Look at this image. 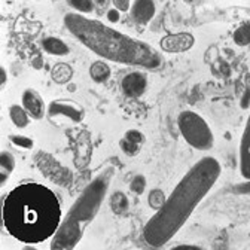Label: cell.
I'll use <instances>...</instances> for the list:
<instances>
[{"label":"cell","instance_id":"cell-4","mask_svg":"<svg viewBox=\"0 0 250 250\" xmlns=\"http://www.w3.org/2000/svg\"><path fill=\"white\" fill-rule=\"evenodd\" d=\"M113 171V167H107L88 183L67 214L62 217L55 235L51 238L49 247L52 250H70L79 244L86 227L99 214L100 207L106 200Z\"/></svg>","mask_w":250,"mask_h":250},{"label":"cell","instance_id":"cell-7","mask_svg":"<svg viewBox=\"0 0 250 250\" xmlns=\"http://www.w3.org/2000/svg\"><path fill=\"white\" fill-rule=\"evenodd\" d=\"M161 49L167 54H180L189 51L195 45V38L191 33H173L167 35L161 39L160 42Z\"/></svg>","mask_w":250,"mask_h":250},{"label":"cell","instance_id":"cell-20","mask_svg":"<svg viewBox=\"0 0 250 250\" xmlns=\"http://www.w3.org/2000/svg\"><path fill=\"white\" fill-rule=\"evenodd\" d=\"M147 201H149V206L153 210H160L164 206V203L167 201V197H166V194L161 189H152L149 192Z\"/></svg>","mask_w":250,"mask_h":250},{"label":"cell","instance_id":"cell-30","mask_svg":"<svg viewBox=\"0 0 250 250\" xmlns=\"http://www.w3.org/2000/svg\"><path fill=\"white\" fill-rule=\"evenodd\" d=\"M94 2H96V5H99V6H107L110 0H94Z\"/></svg>","mask_w":250,"mask_h":250},{"label":"cell","instance_id":"cell-14","mask_svg":"<svg viewBox=\"0 0 250 250\" xmlns=\"http://www.w3.org/2000/svg\"><path fill=\"white\" fill-rule=\"evenodd\" d=\"M110 75H112V70L106 61H94L89 67V76L97 83H103L109 81Z\"/></svg>","mask_w":250,"mask_h":250},{"label":"cell","instance_id":"cell-16","mask_svg":"<svg viewBox=\"0 0 250 250\" xmlns=\"http://www.w3.org/2000/svg\"><path fill=\"white\" fill-rule=\"evenodd\" d=\"M9 118L18 128H27L30 124V113L25 110L24 106L20 104H12L9 107Z\"/></svg>","mask_w":250,"mask_h":250},{"label":"cell","instance_id":"cell-11","mask_svg":"<svg viewBox=\"0 0 250 250\" xmlns=\"http://www.w3.org/2000/svg\"><path fill=\"white\" fill-rule=\"evenodd\" d=\"M155 12L156 8L153 0H134L131 5V18L140 25L149 24L155 17Z\"/></svg>","mask_w":250,"mask_h":250},{"label":"cell","instance_id":"cell-18","mask_svg":"<svg viewBox=\"0 0 250 250\" xmlns=\"http://www.w3.org/2000/svg\"><path fill=\"white\" fill-rule=\"evenodd\" d=\"M232 41L237 46H249L250 45V22H243L234 30Z\"/></svg>","mask_w":250,"mask_h":250},{"label":"cell","instance_id":"cell-17","mask_svg":"<svg viewBox=\"0 0 250 250\" xmlns=\"http://www.w3.org/2000/svg\"><path fill=\"white\" fill-rule=\"evenodd\" d=\"M109 206L112 208V211L115 214H124L128 211V207H130V200L128 197L125 195L124 192L121 191H116L110 195L109 198Z\"/></svg>","mask_w":250,"mask_h":250},{"label":"cell","instance_id":"cell-10","mask_svg":"<svg viewBox=\"0 0 250 250\" xmlns=\"http://www.w3.org/2000/svg\"><path fill=\"white\" fill-rule=\"evenodd\" d=\"M240 173L246 180H250V115L240 142Z\"/></svg>","mask_w":250,"mask_h":250},{"label":"cell","instance_id":"cell-5","mask_svg":"<svg viewBox=\"0 0 250 250\" xmlns=\"http://www.w3.org/2000/svg\"><path fill=\"white\" fill-rule=\"evenodd\" d=\"M179 131L185 142L197 150H208L214 145L210 125L194 110H183L177 118Z\"/></svg>","mask_w":250,"mask_h":250},{"label":"cell","instance_id":"cell-3","mask_svg":"<svg viewBox=\"0 0 250 250\" xmlns=\"http://www.w3.org/2000/svg\"><path fill=\"white\" fill-rule=\"evenodd\" d=\"M64 25L85 48L107 61L139 66L147 70H156L163 66V57L150 45L124 35L97 20L70 12L64 17Z\"/></svg>","mask_w":250,"mask_h":250},{"label":"cell","instance_id":"cell-12","mask_svg":"<svg viewBox=\"0 0 250 250\" xmlns=\"http://www.w3.org/2000/svg\"><path fill=\"white\" fill-rule=\"evenodd\" d=\"M42 48L43 51H46L48 54L54 57H66L70 52V48L64 41L60 38H54V36L45 38L42 41Z\"/></svg>","mask_w":250,"mask_h":250},{"label":"cell","instance_id":"cell-21","mask_svg":"<svg viewBox=\"0 0 250 250\" xmlns=\"http://www.w3.org/2000/svg\"><path fill=\"white\" fill-rule=\"evenodd\" d=\"M119 147H121V150L125 153V155H128V156H136L139 152H140V147H142V145H139V143H136V142H133V140H130V139H127V137H122L121 139V142H119Z\"/></svg>","mask_w":250,"mask_h":250},{"label":"cell","instance_id":"cell-15","mask_svg":"<svg viewBox=\"0 0 250 250\" xmlns=\"http://www.w3.org/2000/svg\"><path fill=\"white\" fill-rule=\"evenodd\" d=\"M14 170H15V156L11 152L3 150L0 153V186L5 185L9 174Z\"/></svg>","mask_w":250,"mask_h":250},{"label":"cell","instance_id":"cell-6","mask_svg":"<svg viewBox=\"0 0 250 250\" xmlns=\"http://www.w3.org/2000/svg\"><path fill=\"white\" fill-rule=\"evenodd\" d=\"M67 118L75 124H79L85 118V110L73 100H52L48 106V119L54 121L55 118Z\"/></svg>","mask_w":250,"mask_h":250},{"label":"cell","instance_id":"cell-25","mask_svg":"<svg viewBox=\"0 0 250 250\" xmlns=\"http://www.w3.org/2000/svg\"><path fill=\"white\" fill-rule=\"evenodd\" d=\"M112 5L121 12H128L131 9V0H112Z\"/></svg>","mask_w":250,"mask_h":250},{"label":"cell","instance_id":"cell-27","mask_svg":"<svg viewBox=\"0 0 250 250\" xmlns=\"http://www.w3.org/2000/svg\"><path fill=\"white\" fill-rule=\"evenodd\" d=\"M173 250H201V249L195 244H179L173 247Z\"/></svg>","mask_w":250,"mask_h":250},{"label":"cell","instance_id":"cell-29","mask_svg":"<svg viewBox=\"0 0 250 250\" xmlns=\"http://www.w3.org/2000/svg\"><path fill=\"white\" fill-rule=\"evenodd\" d=\"M0 72H2V88L6 85V81H8V75H6V70H5V67H2L0 69Z\"/></svg>","mask_w":250,"mask_h":250},{"label":"cell","instance_id":"cell-31","mask_svg":"<svg viewBox=\"0 0 250 250\" xmlns=\"http://www.w3.org/2000/svg\"><path fill=\"white\" fill-rule=\"evenodd\" d=\"M185 2H188V3H191V2H194V0H185Z\"/></svg>","mask_w":250,"mask_h":250},{"label":"cell","instance_id":"cell-9","mask_svg":"<svg viewBox=\"0 0 250 250\" xmlns=\"http://www.w3.org/2000/svg\"><path fill=\"white\" fill-rule=\"evenodd\" d=\"M21 102L22 106L25 107V110L30 113V116L33 119H42L46 113V107L43 103V99L41 97V94L33 89V88H27L22 96H21Z\"/></svg>","mask_w":250,"mask_h":250},{"label":"cell","instance_id":"cell-1","mask_svg":"<svg viewBox=\"0 0 250 250\" xmlns=\"http://www.w3.org/2000/svg\"><path fill=\"white\" fill-rule=\"evenodd\" d=\"M222 167L213 156H204L191 167L167 197L164 206L156 210L143 228L147 246H166L186 224L197 206L207 197L221 177Z\"/></svg>","mask_w":250,"mask_h":250},{"label":"cell","instance_id":"cell-23","mask_svg":"<svg viewBox=\"0 0 250 250\" xmlns=\"http://www.w3.org/2000/svg\"><path fill=\"white\" fill-rule=\"evenodd\" d=\"M9 140L12 145H15L20 149H31L35 146L33 140L27 136H21V134H12V136H9Z\"/></svg>","mask_w":250,"mask_h":250},{"label":"cell","instance_id":"cell-22","mask_svg":"<svg viewBox=\"0 0 250 250\" xmlns=\"http://www.w3.org/2000/svg\"><path fill=\"white\" fill-rule=\"evenodd\" d=\"M130 189L133 194L136 195H142L146 189V177L143 174H137L131 179V183H130Z\"/></svg>","mask_w":250,"mask_h":250},{"label":"cell","instance_id":"cell-26","mask_svg":"<svg viewBox=\"0 0 250 250\" xmlns=\"http://www.w3.org/2000/svg\"><path fill=\"white\" fill-rule=\"evenodd\" d=\"M107 21L109 22H112V24H116V22H119V20H121V11L119 9H116V8H110L109 11H107Z\"/></svg>","mask_w":250,"mask_h":250},{"label":"cell","instance_id":"cell-24","mask_svg":"<svg viewBox=\"0 0 250 250\" xmlns=\"http://www.w3.org/2000/svg\"><path fill=\"white\" fill-rule=\"evenodd\" d=\"M124 136L127 137V139H130V140H133V142H136V143H139V145L145 143V136L139 130H128Z\"/></svg>","mask_w":250,"mask_h":250},{"label":"cell","instance_id":"cell-13","mask_svg":"<svg viewBox=\"0 0 250 250\" xmlns=\"http://www.w3.org/2000/svg\"><path fill=\"white\" fill-rule=\"evenodd\" d=\"M52 81L58 85H64L69 83L73 78V69L67 62H57V64L52 67L51 72Z\"/></svg>","mask_w":250,"mask_h":250},{"label":"cell","instance_id":"cell-8","mask_svg":"<svg viewBox=\"0 0 250 250\" xmlns=\"http://www.w3.org/2000/svg\"><path fill=\"white\" fill-rule=\"evenodd\" d=\"M122 92L130 99L142 97L147 88V76L142 72H131L124 76L121 82Z\"/></svg>","mask_w":250,"mask_h":250},{"label":"cell","instance_id":"cell-2","mask_svg":"<svg viewBox=\"0 0 250 250\" xmlns=\"http://www.w3.org/2000/svg\"><path fill=\"white\" fill-rule=\"evenodd\" d=\"M2 221L8 234L20 243L41 244L55 235L62 221L61 204L48 186L22 183L3 195Z\"/></svg>","mask_w":250,"mask_h":250},{"label":"cell","instance_id":"cell-19","mask_svg":"<svg viewBox=\"0 0 250 250\" xmlns=\"http://www.w3.org/2000/svg\"><path fill=\"white\" fill-rule=\"evenodd\" d=\"M67 5L70 8H73L78 14H91L94 12V8H96V2L94 0H66Z\"/></svg>","mask_w":250,"mask_h":250},{"label":"cell","instance_id":"cell-28","mask_svg":"<svg viewBox=\"0 0 250 250\" xmlns=\"http://www.w3.org/2000/svg\"><path fill=\"white\" fill-rule=\"evenodd\" d=\"M249 99H250V91L247 89V91H246V96L241 99V107H243V109H247V107H249V102H247Z\"/></svg>","mask_w":250,"mask_h":250}]
</instances>
